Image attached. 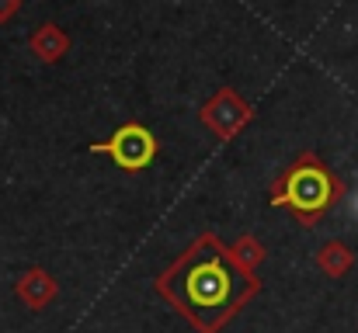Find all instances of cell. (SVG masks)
<instances>
[{
    "instance_id": "cell-1",
    "label": "cell",
    "mask_w": 358,
    "mask_h": 333,
    "mask_svg": "<svg viewBox=\"0 0 358 333\" xmlns=\"http://www.w3.org/2000/svg\"><path fill=\"white\" fill-rule=\"evenodd\" d=\"M292 205L303 216H317L327 202H331V177L317 167V163H303L289 174L285 181V195L275 198V205Z\"/></svg>"
},
{
    "instance_id": "cell-3",
    "label": "cell",
    "mask_w": 358,
    "mask_h": 333,
    "mask_svg": "<svg viewBox=\"0 0 358 333\" xmlns=\"http://www.w3.org/2000/svg\"><path fill=\"white\" fill-rule=\"evenodd\" d=\"M31 45H35V52L45 59V63H52V59H59L63 52H66V35L56 28V24H42V31L31 38Z\"/></svg>"
},
{
    "instance_id": "cell-4",
    "label": "cell",
    "mask_w": 358,
    "mask_h": 333,
    "mask_svg": "<svg viewBox=\"0 0 358 333\" xmlns=\"http://www.w3.org/2000/svg\"><path fill=\"white\" fill-rule=\"evenodd\" d=\"M206 118H209L213 125H220V128H234L240 118H243V105H240L234 94H220V98L209 105Z\"/></svg>"
},
{
    "instance_id": "cell-5",
    "label": "cell",
    "mask_w": 358,
    "mask_h": 333,
    "mask_svg": "<svg viewBox=\"0 0 358 333\" xmlns=\"http://www.w3.org/2000/svg\"><path fill=\"white\" fill-rule=\"evenodd\" d=\"M17 7H21V0H0V21H7Z\"/></svg>"
},
{
    "instance_id": "cell-2",
    "label": "cell",
    "mask_w": 358,
    "mask_h": 333,
    "mask_svg": "<svg viewBox=\"0 0 358 333\" xmlns=\"http://www.w3.org/2000/svg\"><path fill=\"white\" fill-rule=\"evenodd\" d=\"M91 153H108V156H115V163H119L122 170H139V167H146V163L153 160L157 139H153L150 128L129 121V125H122L108 142L91 146Z\"/></svg>"
}]
</instances>
